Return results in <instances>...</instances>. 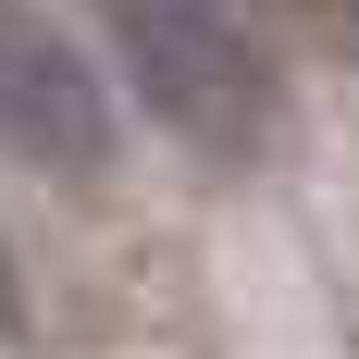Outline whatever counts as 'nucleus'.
<instances>
[{
  "mask_svg": "<svg viewBox=\"0 0 359 359\" xmlns=\"http://www.w3.org/2000/svg\"><path fill=\"white\" fill-rule=\"evenodd\" d=\"M111 50L137 74L149 124H174L186 149H211V161H248L273 137V111H285V74L260 50L223 0H111Z\"/></svg>",
  "mask_w": 359,
  "mask_h": 359,
  "instance_id": "f257e3e1",
  "label": "nucleus"
},
{
  "mask_svg": "<svg viewBox=\"0 0 359 359\" xmlns=\"http://www.w3.org/2000/svg\"><path fill=\"white\" fill-rule=\"evenodd\" d=\"M223 13H236V0H223ZM285 13H323V0H285Z\"/></svg>",
  "mask_w": 359,
  "mask_h": 359,
  "instance_id": "7ed1b4c3",
  "label": "nucleus"
},
{
  "mask_svg": "<svg viewBox=\"0 0 359 359\" xmlns=\"http://www.w3.org/2000/svg\"><path fill=\"white\" fill-rule=\"evenodd\" d=\"M111 137H124V124H111L100 62H87L37 0H0V149H25L50 174H100Z\"/></svg>",
  "mask_w": 359,
  "mask_h": 359,
  "instance_id": "f03ea898",
  "label": "nucleus"
}]
</instances>
